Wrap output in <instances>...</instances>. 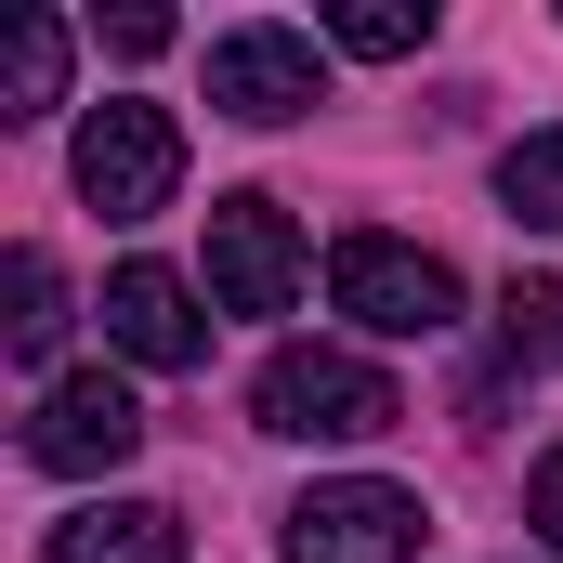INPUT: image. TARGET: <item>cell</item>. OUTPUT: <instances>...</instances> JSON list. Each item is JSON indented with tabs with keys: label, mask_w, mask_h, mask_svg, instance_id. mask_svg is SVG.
<instances>
[{
	"label": "cell",
	"mask_w": 563,
	"mask_h": 563,
	"mask_svg": "<svg viewBox=\"0 0 563 563\" xmlns=\"http://www.w3.org/2000/svg\"><path fill=\"white\" fill-rule=\"evenodd\" d=\"M250 407H263V432H288V445H367V432L407 420V394H394L367 354H341V341H288Z\"/></svg>",
	"instance_id": "obj_1"
},
{
	"label": "cell",
	"mask_w": 563,
	"mask_h": 563,
	"mask_svg": "<svg viewBox=\"0 0 563 563\" xmlns=\"http://www.w3.org/2000/svg\"><path fill=\"white\" fill-rule=\"evenodd\" d=\"M328 301L354 314V328H380V341H432V328H459V276L407 250V236H341L328 250Z\"/></svg>",
	"instance_id": "obj_2"
},
{
	"label": "cell",
	"mask_w": 563,
	"mask_h": 563,
	"mask_svg": "<svg viewBox=\"0 0 563 563\" xmlns=\"http://www.w3.org/2000/svg\"><path fill=\"white\" fill-rule=\"evenodd\" d=\"M420 538H432V511L380 472H341V485L288 498V563H420Z\"/></svg>",
	"instance_id": "obj_3"
},
{
	"label": "cell",
	"mask_w": 563,
	"mask_h": 563,
	"mask_svg": "<svg viewBox=\"0 0 563 563\" xmlns=\"http://www.w3.org/2000/svg\"><path fill=\"white\" fill-rule=\"evenodd\" d=\"M170 184H184V132H170V106H92L79 119V197L106 210V223H144V210H170Z\"/></svg>",
	"instance_id": "obj_4"
},
{
	"label": "cell",
	"mask_w": 563,
	"mask_h": 563,
	"mask_svg": "<svg viewBox=\"0 0 563 563\" xmlns=\"http://www.w3.org/2000/svg\"><path fill=\"white\" fill-rule=\"evenodd\" d=\"M210 106L250 119V132H288L301 106H328V66H314L301 26H223L210 40Z\"/></svg>",
	"instance_id": "obj_5"
},
{
	"label": "cell",
	"mask_w": 563,
	"mask_h": 563,
	"mask_svg": "<svg viewBox=\"0 0 563 563\" xmlns=\"http://www.w3.org/2000/svg\"><path fill=\"white\" fill-rule=\"evenodd\" d=\"M210 301L223 314H288L301 301V236L276 197H210Z\"/></svg>",
	"instance_id": "obj_6"
},
{
	"label": "cell",
	"mask_w": 563,
	"mask_h": 563,
	"mask_svg": "<svg viewBox=\"0 0 563 563\" xmlns=\"http://www.w3.org/2000/svg\"><path fill=\"white\" fill-rule=\"evenodd\" d=\"M132 445H144V407H132V380H106V367H66L40 394V420H26L40 472H119Z\"/></svg>",
	"instance_id": "obj_7"
},
{
	"label": "cell",
	"mask_w": 563,
	"mask_h": 563,
	"mask_svg": "<svg viewBox=\"0 0 563 563\" xmlns=\"http://www.w3.org/2000/svg\"><path fill=\"white\" fill-rule=\"evenodd\" d=\"M106 341L132 367H197L210 354V314H197V288L170 276V263H119L106 276Z\"/></svg>",
	"instance_id": "obj_8"
},
{
	"label": "cell",
	"mask_w": 563,
	"mask_h": 563,
	"mask_svg": "<svg viewBox=\"0 0 563 563\" xmlns=\"http://www.w3.org/2000/svg\"><path fill=\"white\" fill-rule=\"evenodd\" d=\"M53 563H184V511L157 498H92L53 525Z\"/></svg>",
	"instance_id": "obj_9"
},
{
	"label": "cell",
	"mask_w": 563,
	"mask_h": 563,
	"mask_svg": "<svg viewBox=\"0 0 563 563\" xmlns=\"http://www.w3.org/2000/svg\"><path fill=\"white\" fill-rule=\"evenodd\" d=\"M40 106H66V13H13L0 40V119H40Z\"/></svg>",
	"instance_id": "obj_10"
},
{
	"label": "cell",
	"mask_w": 563,
	"mask_h": 563,
	"mask_svg": "<svg viewBox=\"0 0 563 563\" xmlns=\"http://www.w3.org/2000/svg\"><path fill=\"white\" fill-rule=\"evenodd\" d=\"M498 210H511L525 236H563V132H525L498 157Z\"/></svg>",
	"instance_id": "obj_11"
},
{
	"label": "cell",
	"mask_w": 563,
	"mask_h": 563,
	"mask_svg": "<svg viewBox=\"0 0 563 563\" xmlns=\"http://www.w3.org/2000/svg\"><path fill=\"white\" fill-rule=\"evenodd\" d=\"M328 40L367 53V66H394V53H420V40H432V0H354V13H328Z\"/></svg>",
	"instance_id": "obj_12"
},
{
	"label": "cell",
	"mask_w": 563,
	"mask_h": 563,
	"mask_svg": "<svg viewBox=\"0 0 563 563\" xmlns=\"http://www.w3.org/2000/svg\"><path fill=\"white\" fill-rule=\"evenodd\" d=\"M53 341H66V276H53V263H40V250H13V354H26V367H40V354H53Z\"/></svg>",
	"instance_id": "obj_13"
},
{
	"label": "cell",
	"mask_w": 563,
	"mask_h": 563,
	"mask_svg": "<svg viewBox=\"0 0 563 563\" xmlns=\"http://www.w3.org/2000/svg\"><path fill=\"white\" fill-rule=\"evenodd\" d=\"M498 341H511L525 367H563V288H525V276H511V301H498Z\"/></svg>",
	"instance_id": "obj_14"
},
{
	"label": "cell",
	"mask_w": 563,
	"mask_h": 563,
	"mask_svg": "<svg viewBox=\"0 0 563 563\" xmlns=\"http://www.w3.org/2000/svg\"><path fill=\"white\" fill-rule=\"evenodd\" d=\"M525 525H538V538H551V551H563V445H551V459H538V472H525Z\"/></svg>",
	"instance_id": "obj_15"
},
{
	"label": "cell",
	"mask_w": 563,
	"mask_h": 563,
	"mask_svg": "<svg viewBox=\"0 0 563 563\" xmlns=\"http://www.w3.org/2000/svg\"><path fill=\"white\" fill-rule=\"evenodd\" d=\"M106 53L144 66V53H170V13H106Z\"/></svg>",
	"instance_id": "obj_16"
}]
</instances>
